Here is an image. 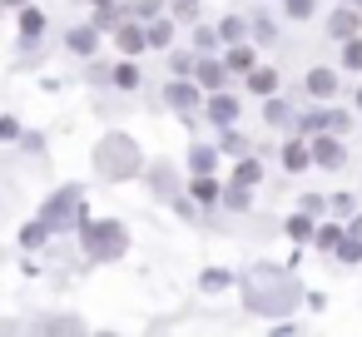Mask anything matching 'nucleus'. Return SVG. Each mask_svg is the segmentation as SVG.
<instances>
[{"mask_svg":"<svg viewBox=\"0 0 362 337\" xmlns=\"http://www.w3.org/2000/svg\"><path fill=\"white\" fill-rule=\"evenodd\" d=\"M124 248H129V238H124L119 223H85V253H90L95 263H110V258H119Z\"/></svg>","mask_w":362,"mask_h":337,"instance_id":"obj_1","label":"nucleus"},{"mask_svg":"<svg viewBox=\"0 0 362 337\" xmlns=\"http://www.w3.org/2000/svg\"><path fill=\"white\" fill-rule=\"evenodd\" d=\"M75 213H80V194H75V189H60V194H55V199L45 203L40 223H45V228H65V223H70Z\"/></svg>","mask_w":362,"mask_h":337,"instance_id":"obj_2","label":"nucleus"},{"mask_svg":"<svg viewBox=\"0 0 362 337\" xmlns=\"http://www.w3.org/2000/svg\"><path fill=\"white\" fill-rule=\"evenodd\" d=\"M124 149H129L124 139H110V144L100 149V169H105V174H129V169H134L139 159H129Z\"/></svg>","mask_w":362,"mask_h":337,"instance_id":"obj_3","label":"nucleus"},{"mask_svg":"<svg viewBox=\"0 0 362 337\" xmlns=\"http://www.w3.org/2000/svg\"><path fill=\"white\" fill-rule=\"evenodd\" d=\"M308 149H313V154H308V159H317V164H322V169H342V159H347V154H342V144H337V139H313V144H308Z\"/></svg>","mask_w":362,"mask_h":337,"instance_id":"obj_4","label":"nucleus"},{"mask_svg":"<svg viewBox=\"0 0 362 337\" xmlns=\"http://www.w3.org/2000/svg\"><path fill=\"white\" fill-rule=\"evenodd\" d=\"M209 114H214V124H233V119H238V105H233L228 95H214V100H209Z\"/></svg>","mask_w":362,"mask_h":337,"instance_id":"obj_5","label":"nucleus"},{"mask_svg":"<svg viewBox=\"0 0 362 337\" xmlns=\"http://www.w3.org/2000/svg\"><path fill=\"white\" fill-rule=\"evenodd\" d=\"M327 30H332V35H337V40H352V35H357V16H352V11H337V16H332V25H327Z\"/></svg>","mask_w":362,"mask_h":337,"instance_id":"obj_6","label":"nucleus"},{"mask_svg":"<svg viewBox=\"0 0 362 337\" xmlns=\"http://www.w3.org/2000/svg\"><path fill=\"white\" fill-rule=\"evenodd\" d=\"M164 95H169V105H174V110H194V105H199V95H194L189 85H174V80H169V90H164Z\"/></svg>","mask_w":362,"mask_h":337,"instance_id":"obj_7","label":"nucleus"},{"mask_svg":"<svg viewBox=\"0 0 362 337\" xmlns=\"http://www.w3.org/2000/svg\"><path fill=\"white\" fill-rule=\"evenodd\" d=\"M40 30H45V16H40V11H30V6H25V11H21V35H25V40H35V35H40Z\"/></svg>","mask_w":362,"mask_h":337,"instance_id":"obj_8","label":"nucleus"},{"mask_svg":"<svg viewBox=\"0 0 362 337\" xmlns=\"http://www.w3.org/2000/svg\"><path fill=\"white\" fill-rule=\"evenodd\" d=\"M199 85H204V90H218V85H223V65H218V60H204V65H199Z\"/></svg>","mask_w":362,"mask_h":337,"instance_id":"obj_9","label":"nucleus"},{"mask_svg":"<svg viewBox=\"0 0 362 337\" xmlns=\"http://www.w3.org/2000/svg\"><path fill=\"white\" fill-rule=\"evenodd\" d=\"M308 90H313V95H332V90H337V75H327V70H313V75H308Z\"/></svg>","mask_w":362,"mask_h":337,"instance_id":"obj_10","label":"nucleus"},{"mask_svg":"<svg viewBox=\"0 0 362 337\" xmlns=\"http://www.w3.org/2000/svg\"><path fill=\"white\" fill-rule=\"evenodd\" d=\"M258 179H263L258 159H243V164H238V174H233V184H238V189H248V184H258Z\"/></svg>","mask_w":362,"mask_h":337,"instance_id":"obj_11","label":"nucleus"},{"mask_svg":"<svg viewBox=\"0 0 362 337\" xmlns=\"http://www.w3.org/2000/svg\"><path fill=\"white\" fill-rule=\"evenodd\" d=\"M119 50H129V55H139V50H144V30H134V25H124V30H119Z\"/></svg>","mask_w":362,"mask_h":337,"instance_id":"obj_12","label":"nucleus"},{"mask_svg":"<svg viewBox=\"0 0 362 337\" xmlns=\"http://www.w3.org/2000/svg\"><path fill=\"white\" fill-rule=\"evenodd\" d=\"M248 85H253L258 95H273V85H278V75H273V70H248Z\"/></svg>","mask_w":362,"mask_h":337,"instance_id":"obj_13","label":"nucleus"},{"mask_svg":"<svg viewBox=\"0 0 362 337\" xmlns=\"http://www.w3.org/2000/svg\"><path fill=\"white\" fill-rule=\"evenodd\" d=\"M283 164L288 169H308V144H288L283 149Z\"/></svg>","mask_w":362,"mask_h":337,"instance_id":"obj_14","label":"nucleus"},{"mask_svg":"<svg viewBox=\"0 0 362 337\" xmlns=\"http://www.w3.org/2000/svg\"><path fill=\"white\" fill-rule=\"evenodd\" d=\"M194 199H204V203H214V199H218V184H214L209 174H199V179H194Z\"/></svg>","mask_w":362,"mask_h":337,"instance_id":"obj_15","label":"nucleus"},{"mask_svg":"<svg viewBox=\"0 0 362 337\" xmlns=\"http://www.w3.org/2000/svg\"><path fill=\"white\" fill-rule=\"evenodd\" d=\"M70 50L90 55V50H95V30H75V35H70Z\"/></svg>","mask_w":362,"mask_h":337,"instance_id":"obj_16","label":"nucleus"},{"mask_svg":"<svg viewBox=\"0 0 362 337\" xmlns=\"http://www.w3.org/2000/svg\"><path fill=\"white\" fill-rule=\"evenodd\" d=\"M45 233H50L45 223H30V228L21 233V243H25V248H40V243H45Z\"/></svg>","mask_w":362,"mask_h":337,"instance_id":"obj_17","label":"nucleus"},{"mask_svg":"<svg viewBox=\"0 0 362 337\" xmlns=\"http://www.w3.org/2000/svg\"><path fill=\"white\" fill-rule=\"evenodd\" d=\"M115 85L134 90V85H139V70H134V65H119V70H115Z\"/></svg>","mask_w":362,"mask_h":337,"instance_id":"obj_18","label":"nucleus"},{"mask_svg":"<svg viewBox=\"0 0 362 337\" xmlns=\"http://www.w3.org/2000/svg\"><path fill=\"white\" fill-rule=\"evenodd\" d=\"M214 169V149H194V174H209Z\"/></svg>","mask_w":362,"mask_h":337,"instance_id":"obj_19","label":"nucleus"},{"mask_svg":"<svg viewBox=\"0 0 362 337\" xmlns=\"http://www.w3.org/2000/svg\"><path fill=\"white\" fill-rule=\"evenodd\" d=\"M218 35H223V40H238V35H243V20H238V16H228V20H223V30H218Z\"/></svg>","mask_w":362,"mask_h":337,"instance_id":"obj_20","label":"nucleus"},{"mask_svg":"<svg viewBox=\"0 0 362 337\" xmlns=\"http://www.w3.org/2000/svg\"><path fill=\"white\" fill-rule=\"evenodd\" d=\"M144 45H169V25H149V35H144Z\"/></svg>","mask_w":362,"mask_h":337,"instance_id":"obj_21","label":"nucleus"},{"mask_svg":"<svg viewBox=\"0 0 362 337\" xmlns=\"http://www.w3.org/2000/svg\"><path fill=\"white\" fill-rule=\"evenodd\" d=\"M248 65H253V50H233L228 55V70H248Z\"/></svg>","mask_w":362,"mask_h":337,"instance_id":"obj_22","label":"nucleus"},{"mask_svg":"<svg viewBox=\"0 0 362 337\" xmlns=\"http://www.w3.org/2000/svg\"><path fill=\"white\" fill-rule=\"evenodd\" d=\"M288 233H293V238H308L313 223H308V218H288Z\"/></svg>","mask_w":362,"mask_h":337,"instance_id":"obj_23","label":"nucleus"},{"mask_svg":"<svg viewBox=\"0 0 362 337\" xmlns=\"http://www.w3.org/2000/svg\"><path fill=\"white\" fill-rule=\"evenodd\" d=\"M347 65L362 70V40H347Z\"/></svg>","mask_w":362,"mask_h":337,"instance_id":"obj_24","label":"nucleus"},{"mask_svg":"<svg viewBox=\"0 0 362 337\" xmlns=\"http://www.w3.org/2000/svg\"><path fill=\"white\" fill-rule=\"evenodd\" d=\"M288 16H298V20L313 16V0H288Z\"/></svg>","mask_w":362,"mask_h":337,"instance_id":"obj_25","label":"nucleus"},{"mask_svg":"<svg viewBox=\"0 0 362 337\" xmlns=\"http://www.w3.org/2000/svg\"><path fill=\"white\" fill-rule=\"evenodd\" d=\"M337 238H342L337 228H322V233H317V248H337Z\"/></svg>","mask_w":362,"mask_h":337,"instance_id":"obj_26","label":"nucleus"},{"mask_svg":"<svg viewBox=\"0 0 362 337\" xmlns=\"http://www.w3.org/2000/svg\"><path fill=\"white\" fill-rule=\"evenodd\" d=\"M21 129H16V119H0V139H16Z\"/></svg>","mask_w":362,"mask_h":337,"instance_id":"obj_27","label":"nucleus"},{"mask_svg":"<svg viewBox=\"0 0 362 337\" xmlns=\"http://www.w3.org/2000/svg\"><path fill=\"white\" fill-rule=\"evenodd\" d=\"M0 6H25V0H0Z\"/></svg>","mask_w":362,"mask_h":337,"instance_id":"obj_28","label":"nucleus"},{"mask_svg":"<svg viewBox=\"0 0 362 337\" xmlns=\"http://www.w3.org/2000/svg\"><path fill=\"white\" fill-rule=\"evenodd\" d=\"M95 6H100V11H110V0H95Z\"/></svg>","mask_w":362,"mask_h":337,"instance_id":"obj_29","label":"nucleus"},{"mask_svg":"<svg viewBox=\"0 0 362 337\" xmlns=\"http://www.w3.org/2000/svg\"><path fill=\"white\" fill-rule=\"evenodd\" d=\"M357 105H362V90H357Z\"/></svg>","mask_w":362,"mask_h":337,"instance_id":"obj_30","label":"nucleus"},{"mask_svg":"<svg viewBox=\"0 0 362 337\" xmlns=\"http://www.w3.org/2000/svg\"><path fill=\"white\" fill-rule=\"evenodd\" d=\"M352 6H362V0H352Z\"/></svg>","mask_w":362,"mask_h":337,"instance_id":"obj_31","label":"nucleus"}]
</instances>
